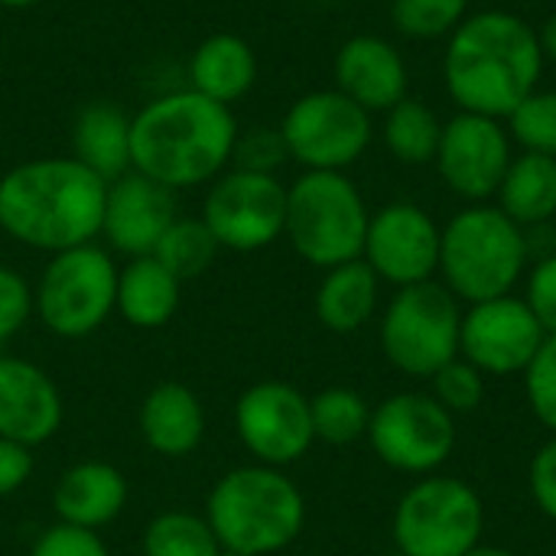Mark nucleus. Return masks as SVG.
<instances>
[{"label":"nucleus","instance_id":"f257e3e1","mask_svg":"<svg viewBox=\"0 0 556 556\" xmlns=\"http://www.w3.org/2000/svg\"><path fill=\"white\" fill-rule=\"evenodd\" d=\"M538 29L508 10L466 16L443 52V85L459 111L505 121L544 75Z\"/></svg>","mask_w":556,"mask_h":556},{"label":"nucleus","instance_id":"f03ea898","mask_svg":"<svg viewBox=\"0 0 556 556\" xmlns=\"http://www.w3.org/2000/svg\"><path fill=\"white\" fill-rule=\"evenodd\" d=\"M238 121L192 88L166 91L130 117V169L179 192L218 179L235 153Z\"/></svg>","mask_w":556,"mask_h":556},{"label":"nucleus","instance_id":"7ed1b4c3","mask_svg":"<svg viewBox=\"0 0 556 556\" xmlns=\"http://www.w3.org/2000/svg\"><path fill=\"white\" fill-rule=\"evenodd\" d=\"M108 182L68 156L16 163L0 176V231L33 251L59 254L101 238Z\"/></svg>","mask_w":556,"mask_h":556},{"label":"nucleus","instance_id":"20e7f679","mask_svg":"<svg viewBox=\"0 0 556 556\" xmlns=\"http://www.w3.org/2000/svg\"><path fill=\"white\" fill-rule=\"evenodd\" d=\"M205 521L225 554L270 556L287 551L303 525L306 502L293 479L274 466H238L225 472L208 498Z\"/></svg>","mask_w":556,"mask_h":556},{"label":"nucleus","instance_id":"39448f33","mask_svg":"<svg viewBox=\"0 0 556 556\" xmlns=\"http://www.w3.org/2000/svg\"><path fill=\"white\" fill-rule=\"evenodd\" d=\"M531 261L528 231L498 205H469L456 212L440 235L443 287L463 303L508 296Z\"/></svg>","mask_w":556,"mask_h":556},{"label":"nucleus","instance_id":"423d86ee","mask_svg":"<svg viewBox=\"0 0 556 556\" xmlns=\"http://www.w3.org/2000/svg\"><path fill=\"white\" fill-rule=\"evenodd\" d=\"M371 212L362 189L345 173L306 169L287 186V228L293 251L319 267H339L362 257Z\"/></svg>","mask_w":556,"mask_h":556},{"label":"nucleus","instance_id":"0eeeda50","mask_svg":"<svg viewBox=\"0 0 556 556\" xmlns=\"http://www.w3.org/2000/svg\"><path fill=\"white\" fill-rule=\"evenodd\" d=\"M117 264L101 244H78L49 254L33 287V313L59 339H85L98 332L117 303Z\"/></svg>","mask_w":556,"mask_h":556},{"label":"nucleus","instance_id":"6e6552de","mask_svg":"<svg viewBox=\"0 0 556 556\" xmlns=\"http://www.w3.org/2000/svg\"><path fill=\"white\" fill-rule=\"evenodd\" d=\"M485 505L453 476H427L404 492L391 534L401 556H466L482 544Z\"/></svg>","mask_w":556,"mask_h":556},{"label":"nucleus","instance_id":"1a4fd4ad","mask_svg":"<svg viewBox=\"0 0 556 556\" xmlns=\"http://www.w3.org/2000/svg\"><path fill=\"white\" fill-rule=\"evenodd\" d=\"M459 300L443 283L401 287L381 316L384 358L410 378H433L459 355Z\"/></svg>","mask_w":556,"mask_h":556},{"label":"nucleus","instance_id":"9d476101","mask_svg":"<svg viewBox=\"0 0 556 556\" xmlns=\"http://www.w3.org/2000/svg\"><path fill=\"white\" fill-rule=\"evenodd\" d=\"M371 134V114L339 88H319L296 98L280 121L287 153L303 169L345 173L365 156Z\"/></svg>","mask_w":556,"mask_h":556},{"label":"nucleus","instance_id":"9b49d317","mask_svg":"<svg viewBox=\"0 0 556 556\" xmlns=\"http://www.w3.org/2000/svg\"><path fill=\"white\" fill-rule=\"evenodd\" d=\"M368 443L384 466L433 476L456 450V417L433 394H391L371 410Z\"/></svg>","mask_w":556,"mask_h":556},{"label":"nucleus","instance_id":"f8f14e48","mask_svg":"<svg viewBox=\"0 0 556 556\" xmlns=\"http://www.w3.org/2000/svg\"><path fill=\"white\" fill-rule=\"evenodd\" d=\"M225 251L251 254L270 248L287 228V186L270 173L225 169L212 179L202 215Z\"/></svg>","mask_w":556,"mask_h":556},{"label":"nucleus","instance_id":"ddd939ff","mask_svg":"<svg viewBox=\"0 0 556 556\" xmlns=\"http://www.w3.org/2000/svg\"><path fill=\"white\" fill-rule=\"evenodd\" d=\"M235 433L261 466H293L313 443L309 397L287 381H257L235 401Z\"/></svg>","mask_w":556,"mask_h":556},{"label":"nucleus","instance_id":"4468645a","mask_svg":"<svg viewBox=\"0 0 556 556\" xmlns=\"http://www.w3.org/2000/svg\"><path fill=\"white\" fill-rule=\"evenodd\" d=\"M511 143L515 140H511L505 121L459 111L443 124L433 163H437L443 186L453 195L479 205L498 192V186L515 160Z\"/></svg>","mask_w":556,"mask_h":556},{"label":"nucleus","instance_id":"2eb2a0df","mask_svg":"<svg viewBox=\"0 0 556 556\" xmlns=\"http://www.w3.org/2000/svg\"><path fill=\"white\" fill-rule=\"evenodd\" d=\"M440 235L443 228L427 208L414 202H391L371 215L362 261L381 283L397 290L427 283L440 270Z\"/></svg>","mask_w":556,"mask_h":556},{"label":"nucleus","instance_id":"dca6fc26","mask_svg":"<svg viewBox=\"0 0 556 556\" xmlns=\"http://www.w3.org/2000/svg\"><path fill=\"white\" fill-rule=\"evenodd\" d=\"M547 332L525 296L472 303L459 326V355L482 375H525Z\"/></svg>","mask_w":556,"mask_h":556},{"label":"nucleus","instance_id":"f3484780","mask_svg":"<svg viewBox=\"0 0 556 556\" xmlns=\"http://www.w3.org/2000/svg\"><path fill=\"white\" fill-rule=\"evenodd\" d=\"M176 222V192L140 176L137 169L108 182L101 238L111 251L130 257H147L156 251L166 228Z\"/></svg>","mask_w":556,"mask_h":556},{"label":"nucleus","instance_id":"a211bd4d","mask_svg":"<svg viewBox=\"0 0 556 556\" xmlns=\"http://www.w3.org/2000/svg\"><path fill=\"white\" fill-rule=\"evenodd\" d=\"M62 417L55 381L26 358L0 355V440L36 450L59 433Z\"/></svg>","mask_w":556,"mask_h":556},{"label":"nucleus","instance_id":"6ab92c4d","mask_svg":"<svg viewBox=\"0 0 556 556\" xmlns=\"http://www.w3.org/2000/svg\"><path fill=\"white\" fill-rule=\"evenodd\" d=\"M336 88L362 104L368 114H384L407 98L410 72L401 49L381 36L362 33L339 46L336 52Z\"/></svg>","mask_w":556,"mask_h":556},{"label":"nucleus","instance_id":"aec40b11","mask_svg":"<svg viewBox=\"0 0 556 556\" xmlns=\"http://www.w3.org/2000/svg\"><path fill=\"white\" fill-rule=\"evenodd\" d=\"M127 498H130V485L124 472L101 459L68 466L52 489V508L59 521L85 531L108 528L124 511Z\"/></svg>","mask_w":556,"mask_h":556},{"label":"nucleus","instance_id":"412c9836","mask_svg":"<svg viewBox=\"0 0 556 556\" xmlns=\"http://www.w3.org/2000/svg\"><path fill=\"white\" fill-rule=\"evenodd\" d=\"M140 437L163 459H186L205 440V407L179 381L156 384L140 404Z\"/></svg>","mask_w":556,"mask_h":556},{"label":"nucleus","instance_id":"4be33fe9","mask_svg":"<svg viewBox=\"0 0 556 556\" xmlns=\"http://www.w3.org/2000/svg\"><path fill=\"white\" fill-rule=\"evenodd\" d=\"M182 306V280L173 277L153 254L130 257L117 270L114 313L134 329H163Z\"/></svg>","mask_w":556,"mask_h":556},{"label":"nucleus","instance_id":"5701e85b","mask_svg":"<svg viewBox=\"0 0 556 556\" xmlns=\"http://www.w3.org/2000/svg\"><path fill=\"white\" fill-rule=\"evenodd\" d=\"M257 81V55L248 39L235 33H215L192 49L189 59V88L218 101H241Z\"/></svg>","mask_w":556,"mask_h":556},{"label":"nucleus","instance_id":"b1692460","mask_svg":"<svg viewBox=\"0 0 556 556\" xmlns=\"http://www.w3.org/2000/svg\"><path fill=\"white\" fill-rule=\"evenodd\" d=\"M72 156L104 182L130 173V117L111 101H91L75 114Z\"/></svg>","mask_w":556,"mask_h":556},{"label":"nucleus","instance_id":"393cba45","mask_svg":"<svg viewBox=\"0 0 556 556\" xmlns=\"http://www.w3.org/2000/svg\"><path fill=\"white\" fill-rule=\"evenodd\" d=\"M378 296H381V280L362 257L329 267L316 287V300H313L316 319L336 336H352L371 323L378 309Z\"/></svg>","mask_w":556,"mask_h":556},{"label":"nucleus","instance_id":"a878e982","mask_svg":"<svg viewBox=\"0 0 556 556\" xmlns=\"http://www.w3.org/2000/svg\"><path fill=\"white\" fill-rule=\"evenodd\" d=\"M498 208L525 231L556 218V160L544 153H518L498 186Z\"/></svg>","mask_w":556,"mask_h":556},{"label":"nucleus","instance_id":"bb28decb","mask_svg":"<svg viewBox=\"0 0 556 556\" xmlns=\"http://www.w3.org/2000/svg\"><path fill=\"white\" fill-rule=\"evenodd\" d=\"M440 134H443V121L420 98H410L407 94L391 111H384L381 137H384L388 153L397 163H407V166L433 163L437 147H440Z\"/></svg>","mask_w":556,"mask_h":556},{"label":"nucleus","instance_id":"cd10ccee","mask_svg":"<svg viewBox=\"0 0 556 556\" xmlns=\"http://www.w3.org/2000/svg\"><path fill=\"white\" fill-rule=\"evenodd\" d=\"M222 244L215 241V235L208 231V225L202 218H189V215H176V222L166 228V235L160 238L153 257L182 283L202 277L215 257H218Z\"/></svg>","mask_w":556,"mask_h":556},{"label":"nucleus","instance_id":"c85d7f7f","mask_svg":"<svg viewBox=\"0 0 556 556\" xmlns=\"http://www.w3.org/2000/svg\"><path fill=\"white\" fill-rule=\"evenodd\" d=\"M143 556H222V544L205 515L163 511L143 528Z\"/></svg>","mask_w":556,"mask_h":556},{"label":"nucleus","instance_id":"c756f323","mask_svg":"<svg viewBox=\"0 0 556 556\" xmlns=\"http://www.w3.org/2000/svg\"><path fill=\"white\" fill-rule=\"evenodd\" d=\"M313 414V433L316 440L329 446H349L362 437H368L371 407L365 397L352 388H326L316 397H309Z\"/></svg>","mask_w":556,"mask_h":556},{"label":"nucleus","instance_id":"7c9ffc66","mask_svg":"<svg viewBox=\"0 0 556 556\" xmlns=\"http://www.w3.org/2000/svg\"><path fill=\"white\" fill-rule=\"evenodd\" d=\"M469 16V0H391V23L407 39L450 36Z\"/></svg>","mask_w":556,"mask_h":556},{"label":"nucleus","instance_id":"2f4dec72","mask_svg":"<svg viewBox=\"0 0 556 556\" xmlns=\"http://www.w3.org/2000/svg\"><path fill=\"white\" fill-rule=\"evenodd\" d=\"M505 127L521 150L556 160V88H538L528 94L505 117Z\"/></svg>","mask_w":556,"mask_h":556},{"label":"nucleus","instance_id":"473e14b6","mask_svg":"<svg viewBox=\"0 0 556 556\" xmlns=\"http://www.w3.org/2000/svg\"><path fill=\"white\" fill-rule=\"evenodd\" d=\"M433 397L456 417V414H472L482 397H485V375L466 362L463 355H456L453 362H446L433 378Z\"/></svg>","mask_w":556,"mask_h":556},{"label":"nucleus","instance_id":"72a5a7b5","mask_svg":"<svg viewBox=\"0 0 556 556\" xmlns=\"http://www.w3.org/2000/svg\"><path fill=\"white\" fill-rule=\"evenodd\" d=\"M525 391L534 417L556 437V336H547L525 371Z\"/></svg>","mask_w":556,"mask_h":556},{"label":"nucleus","instance_id":"f704fd0d","mask_svg":"<svg viewBox=\"0 0 556 556\" xmlns=\"http://www.w3.org/2000/svg\"><path fill=\"white\" fill-rule=\"evenodd\" d=\"M287 160H290V153H287L283 137H280V127H254L248 134L238 130L235 153H231L235 169H251V173H270V176H277V169Z\"/></svg>","mask_w":556,"mask_h":556},{"label":"nucleus","instance_id":"c9c22d12","mask_svg":"<svg viewBox=\"0 0 556 556\" xmlns=\"http://www.w3.org/2000/svg\"><path fill=\"white\" fill-rule=\"evenodd\" d=\"M33 316V287L13 267H0V345L10 342Z\"/></svg>","mask_w":556,"mask_h":556},{"label":"nucleus","instance_id":"e433bc0d","mask_svg":"<svg viewBox=\"0 0 556 556\" xmlns=\"http://www.w3.org/2000/svg\"><path fill=\"white\" fill-rule=\"evenodd\" d=\"M29 556H111V551L98 531H85L59 521L36 538Z\"/></svg>","mask_w":556,"mask_h":556},{"label":"nucleus","instance_id":"4c0bfd02","mask_svg":"<svg viewBox=\"0 0 556 556\" xmlns=\"http://www.w3.org/2000/svg\"><path fill=\"white\" fill-rule=\"evenodd\" d=\"M525 303L531 306V313L538 316V323L544 326L547 336H556V251L544 254L531 277H528V293Z\"/></svg>","mask_w":556,"mask_h":556},{"label":"nucleus","instance_id":"58836bf2","mask_svg":"<svg viewBox=\"0 0 556 556\" xmlns=\"http://www.w3.org/2000/svg\"><path fill=\"white\" fill-rule=\"evenodd\" d=\"M531 495L534 505L556 521V437H551L531 459Z\"/></svg>","mask_w":556,"mask_h":556},{"label":"nucleus","instance_id":"ea45409f","mask_svg":"<svg viewBox=\"0 0 556 556\" xmlns=\"http://www.w3.org/2000/svg\"><path fill=\"white\" fill-rule=\"evenodd\" d=\"M33 476V450L0 440V498L20 492Z\"/></svg>","mask_w":556,"mask_h":556},{"label":"nucleus","instance_id":"a19ab883","mask_svg":"<svg viewBox=\"0 0 556 556\" xmlns=\"http://www.w3.org/2000/svg\"><path fill=\"white\" fill-rule=\"evenodd\" d=\"M538 39H541V52H544V62H554L556 65V13L547 16V23L538 29Z\"/></svg>","mask_w":556,"mask_h":556},{"label":"nucleus","instance_id":"79ce46f5","mask_svg":"<svg viewBox=\"0 0 556 556\" xmlns=\"http://www.w3.org/2000/svg\"><path fill=\"white\" fill-rule=\"evenodd\" d=\"M466 556H518V554H511V551H505V547H489V544H479L472 554H466Z\"/></svg>","mask_w":556,"mask_h":556},{"label":"nucleus","instance_id":"37998d69","mask_svg":"<svg viewBox=\"0 0 556 556\" xmlns=\"http://www.w3.org/2000/svg\"><path fill=\"white\" fill-rule=\"evenodd\" d=\"M36 3H42V0H0V7H7V10H26V7H36Z\"/></svg>","mask_w":556,"mask_h":556},{"label":"nucleus","instance_id":"c03bdc74","mask_svg":"<svg viewBox=\"0 0 556 556\" xmlns=\"http://www.w3.org/2000/svg\"><path fill=\"white\" fill-rule=\"evenodd\" d=\"M222 556H241V554H222Z\"/></svg>","mask_w":556,"mask_h":556}]
</instances>
